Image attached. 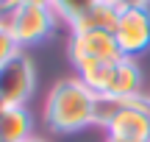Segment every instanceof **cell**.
<instances>
[{
	"label": "cell",
	"instance_id": "obj_6",
	"mask_svg": "<svg viewBox=\"0 0 150 142\" xmlns=\"http://www.w3.org/2000/svg\"><path fill=\"white\" fill-rule=\"evenodd\" d=\"M122 59L120 45L111 31H72L70 33V61L75 70L100 61Z\"/></svg>",
	"mask_w": 150,
	"mask_h": 142
},
{
	"label": "cell",
	"instance_id": "obj_14",
	"mask_svg": "<svg viewBox=\"0 0 150 142\" xmlns=\"http://www.w3.org/2000/svg\"><path fill=\"white\" fill-rule=\"evenodd\" d=\"M25 142H47V139H42V137H36V134H33L31 139H25Z\"/></svg>",
	"mask_w": 150,
	"mask_h": 142
},
{
	"label": "cell",
	"instance_id": "obj_17",
	"mask_svg": "<svg viewBox=\"0 0 150 142\" xmlns=\"http://www.w3.org/2000/svg\"><path fill=\"white\" fill-rule=\"evenodd\" d=\"M0 142H6V139H0Z\"/></svg>",
	"mask_w": 150,
	"mask_h": 142
},
{
	"label": "cell",
	"instance_id": "obj_5",
	"mask_svg": "<svg viewBox=\"0 0 150 142\" xmlns=\"http://www.w3.org/2000/svg\"><path fill=\"white\" fill-rule=\"evenodd\" d=\"M36 87V70L25 50L14 53L0 64V103L3 106H25Z\"/></svg>",
	"mask_w": 150,
	"mask_h": 142
},
{
	"label": "cell",
	"instance_id": "obj_13",
	"mask_svg": "<svg viewBox=\"0 0 150 142\" xmlns=\"http://www.w3.org/2000/svg\"><path fill=\"white\" fill-rule=\"evenodd\" d=\"M108 3H114V6H120V9H122V6H134V3H145V0H108Z\"/></svg>",
	"mask_w": 150,
	"mask_h": 142
},
{
	"label": "cell",
	"instance_id": "obj_7",
	"mask_svg": "<svg viewBox=\"0 0 150 142\" xmlns=\"http://www.w3.org/2000/svg\"><path fill=\"white\" fill-rule=\"evenodd\" d=\"M142 95V70L136 64V59H122L114 61V72H111V84L108 92L103 98H117V100H131Z\"/></svg>",
	"mask_w": 150,
	"mask_h": 142
},
{
	"label": "cell",
	"instance_id": "obj_8",
	"mask_svg": "<svg viewBox=\"0 0 150 142\" xmlns=\"http://www.w3.org/2000/svg\"><path fill=\"white\" fill-rule=\"evenodd\" d=\"M33 137V120L25 106H6L0 111V139L25 142Z\"/></svg>",
	"mask_w": 150,
	"mask_h": 142
},
{
	"label": "cell",
	"instance_id": "obj_12",
	"mask_svg": "<svg viewBox=\"0 0 150 142\" xmlns=\"http://www.w3.org/2000/svg\"><path fill=\"white\" fill-rule=\"evenodd\" d=\"M20 6H50L53 0H17Z\"/></svg>",
	"mask_w": 150,
	"mask_h": 142
},
{
	"label": "cell",
	"instance_id": "obj_1",
	"mask_svg": "<svg viewBox=\"0 0 150 142\" xmlns=\"http://www.w3.org/2000/svg\"><path fill=\"white\" fill-rule=\"evenodd\" d=\"M97 95L78 75L61 78L53 84L45 100V123L56 134H75L86 126H95Z\"/></svg>",
	"mask_w": 150,
	"mask_h": 142
},
{
	"label": "cell",
	"instance_id": "obj_11",
	"mask_svg": "<svg viewBox=\"0 0 150 142\" xmlns=\"http://www.w3.org/2000/svg\"><path fill=\"white\" fill-rule=\"evenodd\" d=\"M20 50H22V48L14 42V36L8 33V28H6V25H0V64H3V61H8L11 56H14V53H20Z\"/></svg>",
	"mask_w": 150,
	"mask_h": 142
},
{
	"label": "cell",
	"instance_id": "obj_16",
	"mask_svg": "<svg viewBox=\"0 0 150 142\" xmlns=\"http://www.w3.org/2000/svg\"><path fill=\"white\" fill-rule=\"evenodd\" d=\"M145 3H150V0H145Z\"/></svg>",
	"mask_w": 150,
	"mask_h": 142
},
{
	"label": "cell",
	"instance_id": "obj_2",
	"mask_svg": "<svg viewBox=\"0 0 150 142\" xmlns=\"http://www.w3.org/2000/svg\"><path fill=\"white\" fill-rule=\"evenodd\" d=\"M103 128H106V139L150 142V98L139 95L131 100H117Z\"/></svg>",
	"mask_w": 150,
	"mask_h": 142
},
{
	"label": "cell",
	"instance_id": "obj_4",
	"mask_svg": "<svg viewBox=\"0 0 150 142\" xmlns=\"http://www.w3.org/2000/svg\"><path fill=\"white\" fill-rule=\"evenodd\" d=\"M59 22L61 20L50 6H20L8 22V33L20 48H31V45H39L53 36Z\"/></svg>",
	"mask_w": 150,
	"mask_h": 142
},
{
	"label": "cell",
	"instance_id": "obj_15",
	"mask_svg": "<svg viewBox=\"0 0 150 142\" xmlns=\"http://www.w3.org/2000/svg\"><path fill=\"white\" fill-rule=\"evenodd\" d=\"M106 142H117V139H106Z\"/></svg>",
	"mask_w": 150,
	"mask_h": 142
},
{
	"label": "cell",
	"instance_id": "obj_9",
	"mask_svg": "<svg viewBox=\"0 0 150 142\" xmlns=\"http://www.w3.org/2000/svg\"><path fill=\"white\" fill-rule=\"evenodd\" d=\"M117 17H120V6L108 3V0H100L95 3L83 17L70 25V31H111L114 33V25H117Z\"/></svg>",
	"mask_w": 150,
	"mask_h": 142
},
{
	"label": "cell",
	"instance_id": "obj_3",
	"mask_svg": "<svg viewBox=\"0 0 150 142\" xmlns=\"http://www.w3.org/2000/svg\"><path fill=\"white\" fill-rule=\"evenodd\" d=\"M114 39L120 45V53L136 59L150 50V3L122 6L114 25Z\"/></svg>",
	"mask_w": 150,
	"mask_h": 142
},
{
	"label": "cell",
	"instance_id": "obj_10",
	"mask_svg": "<svg viewBox=\"0 0 150 142\" xmlns=\"http://www.w3.org/2000/svg\"><path fill=\"white\" fill-rule=\"evenodd\" d=\"M95 3H100V0H53L50 9L56 11L59 20H64L67 25H72V22L78 20V17H83Z\"/></svg>",
	"mask_w": 150,
	"mask_h": 142
}]
</instances>
